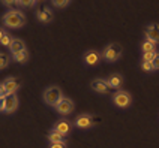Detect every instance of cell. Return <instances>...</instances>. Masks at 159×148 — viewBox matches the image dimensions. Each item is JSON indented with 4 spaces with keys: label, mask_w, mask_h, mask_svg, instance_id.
<instances>
[{
    "label": "cell",
    "mask_w": 159,
    "mask_h": 148,
    "mask_svg": "<svg viewBox=\"0 0 159 148\" xmlns=\"http://www.w3.org/2000/svg\"><path fill=\"white\" fill-rule=\"evenodd\" d=\"M2 23L9 28H21L26 24V17H24V14L21 11L11 9L2 17Z\"/></svg>",
    "instance_id": "cell-1"
},
{
    "label": "cell",
    "mask_w": 159,
    "mask_h": 148,
    "mask_svg": "<svg viewBox=\"0 0 159 148\" xmlns=\"http://www.w3.org/2000/svg\"><path fill=\"white\" fill-rule=\"evenodd\" d=\"M42 97H44V102L48 105V106L56 108L57 105L60 103V100H62L65 96H63L62 88L59 87V85H50V87L45 88Z\"/></svg>",
    "instance_id": "cell-2"
},
{
    "label": "cell",
    "mask_w": 159,
    "mask_h": 148,
    "mask_svg": "<svg viewBox=\"0 0 159 148\" xmlns=\"http://www.w3.org/2000/svg\"><path fill=\"white\" fill-rule=\"evenodd\" d=\"M102 57L107 61H117L122 57V46L119 44H116V42L107 45L104 48V51H102Z\"/></svg>",
    "instance_id": "cell-3"
},
{
    "label": "cell",
    "mask_w": 159,
    "mask_h": 148,
    "mask_svg": "<svg viewBox=\"0 0 159 148\" xmlns=\"http://www.w3.org/2000/svg\"><path fill=\"white\" fill-rule=\"evenodd\" d=\"M131 102H132V97L125 90H117L113 94V103L119 108H128L131 105Z\"/></svg>",
    "instance_id": "cell-4"
},
{
    "label": "cell",
    "mask_w": 159,
    "mask_h": 148,
    "mask_svg": "<svg viewBox=\"0 0 159 148\" xmlns=\"http://www.w3.org/2000/svg\"><path fill=\"white\" fill-rule=\"evenodd\" d=\"M95 117L93 115H90V114H81L78 115L77 118H75V121H74V126L75 127H78V129H90L93 124H95Z\"/></svg>",
    "instance_id": "cell-5"
},
{
    "label": "cell",
    "mask_w": 159,
    "mask_h": 148,
    "mask_svg": "<svg viewBox=\"0 0 159 148\" xmlns=\"http://www.w3.org/2000/svg\"><path fill=\"white\" fill-rule=\"evenodd\" d=\"M74 108H75V105H74V100L69 99V97H63L62 100H60V103L56 106V109H57V112L60 114V115H69V114L74 112Z\"/></svg>",
    "instance_id": "cell-6"
},
{
    "label": "cell",
    "mask_w": 159,
    "mask_h": 148,
    "mask_svg": "<svg viewBox=\"0 0 159 148\" xmlns=\"http://www.w3.org/2000/svg\"><path fill=\"white\" fill-rule=\"evenodd\" d=\"M17 109H18L17 93H14V94H6V97H5V106H3V114H14Z\"/></svg>",
    "instance_id": "cell-7"
},
{
    "label": "cell",
    "mask_w": 159,
    "mask_h": 148,
    "mask_svg": "<svg viewBox=\"0 0 159 148\" xmlns=\"http://www.w3.org/2000/svg\"><path fill=\"white\" fill-rule=\"evenodd\" d=\"M36 17H38V20H39L41 23H51L54 15H53V11L48 8V6L39 5L38 9H36Z\"/></svg>",
    "instance_id": "cell-8"
},
{
    "label": "cell",
    "mask_w": 159,
    "mask_h": 148,
    "mask_svg": "<svg viewBox=\"0 0 159 148\" xmlns=\"http://www.w3.org/2000/svg\"><path fill=\"white\" fill-rule=\"evenodd\" d=\"M90 87L93 88L96 93H99V94H107V93H110V90H111V85L108 84V81H107V79H102V78L93 79L92 84H90Z\"/></svg>",
    "instance_id": "cell-9"
},
{
    "label": "cell",
    "mask_w": 159,
    "mask_h": 148,
    "mask_svg": "<svg viewBox=\"0 0 159 148\" xmlns=\"http://www.w3.org/2000/svg\"><path fill=\"white\" fill-rule=\"evenodd\" d=\"M102 59H104L102 57V52L95 51V50H89L84 54V57H83V60H84V63L87 66H96V64H99V61L102 60Z\"/></svg>",
    "instance_id": "cell-10"
},
{
    "label": "cell",
    "mask_w": 159,
    "mask_h": 148,
    "mask_svg": "<svg viewBox=\"0 0 159 148\" xmlns=\"http://www.w3.org/2000/svg\"><path fill=\"white\" fill-rule=\"evenodd\" d=\"M3 85L6 88L8 94H14L18 91V88L21 87V79L17 78V76H9L3 81Z\"/></svg>",
    "instance_id": "cell-11"
},
{
    "label": "cell",
    "mask_w": 159,
    "mask_h": 148,
    "mask_svg": "<svg viewBox=\"0 0 159 148\" xmlns=\"http://www.w3.org/2000/svg\"><path fill=\"white\" fill-rule=\"evenodd\" d=\"M144 33H146V37L149 41L159 44V24H149L144 28Z\"/></svg>",
    "instance_id": "cell-12"
},
{
    "label": "cell",
    "mask_w": 159,
    "mask_h": 148,
    "mask_svg": "<svg viewBox=\"0 0 159 148\" xmlns=\"http://www.w3.org/2000/svg\"><path fill=\"white\" fill-rule=\"evenodd\" d=\"M71 127H72V123L71 121H68V120H59V121L54 124V130H57V132H60L62 135H68L69 132H71Z\"/></svg>",
    "instance_id": "cell-13"
},
{
    "label": "cell",
    "mask_w": 159,
    "mask_h": 148,
    "mask_svg": "<svg viewBox=\"0 0 159 148\" xmlns=\"http://www.w3.org/2000/svg\"><path fill=\"white\" fill-rule=\"evenodd\" d=\"M24 50H27L26 42H24L23 39H20V37H14L12 44L9 46V51L12 52V55H14V54H18V52H21V51H24Z\"/></svg>",
    "instance_id": "cell-14"
},
{
    "label": "cell",
    "mask_w": 159,
    "mask_h": 148,
    "mask_svg": "<svg viewBox=\"0 0 159 148\" xmlns=\"http://www.w3.org/2000/svg\"><path fill=\"white\" fill-rule=\"evenodd\" d=\"M47 139H48V142H50V144L63 142V141H65V135H62L60 132H57V130H54V129H51V130L48 132V135H47Z\"/></svg>",
    "instance_id": "cell-15"
},
{
    "label": "cell",
    "mask_w": 159,
    "mask_h": 148,
    "mask_svg": "<svg viewBox=\"0 0 159 148\" xmlns=\"http://www.w3.org/2000/svg\"><path fill=\"white\" fill-rule=\"evenodd\" d=\"M107 81H108V84L111 85V88H119L122 84H123V78H122L120 73H113V75H110Z\"/></svg>",
    "instance_id": "cell-16"
},
{
    "label": "cell",
    "mask_w": 159,
    "mask_h": 148,
    "mask_svg": "<svg viewBox=\"0 0 159 148\" xmlns=\"http://www.w3.org/2000/svg\"><path fill=\"white\" fill-rule=\"evenodd\" d=\"M12 60L17 61V63H26V61L29 60V52H27V50L18 52V54H14V55H12Z\"/></svg>",
    "instance_id": "cell-17"
},
{
    "label": "cell",
    "mask_w": 159,
    "mask_h": 148,
    "mask_svg": "<svg viewBox=\"0 0 159 148\" xmlns=\"http://www.w3.org/2000/svg\"><path fill=\"white\" fill-rule=\"evenodd\" d=\"M141 50H143V52H153V51H156V44L149 41V39H146L141 45Z\"/></svg>",
    "instance_id": "cell-18"
},
{
    "label": "cell",
    "mask_w": 159,
    "mask_h": 148,
    "mask_svg": "<svg viewBox=\"0 0 159 148\" xmlns=\"http://www.w3.org/2000/svg\"><path fill=\"white\" fill-rule=\"evenodd\" d=\"M11 61V55L6 52H0V69H5Z\"/></svg>",
    "instance_id": "cell-19"
},
{
    "label": "cell",
    "mask_w": 159,
    "mask_h": 148,
    "mask_svg": "<svg viewBox=\"0 0 159 148\" xmlns=\"http://www.w3.org/2000/svg\"><path fill=\"white\" fill-rule=\"evenodd\" d=\"M12 41H14V37H12V36L6 32V33H5V36L2 37V41H0V45H2V46H8V48H9V46H11V44H12Z\"/></svg>",
    "instance_id": "cell-20"
},
{
    "label": "cell",
    "mask_w": 159,
    "mask_h": 148,
    "mask_svg": "<svg viewBox=\"0 0 159 148\" xmlns=\"http://www.w3.org/2000/svg\"><path fill=\"white\" fill-rule=\"evenodd\" d=\"M156 54H158V51L143 52V61H146V63H152V61H153V59L156 57Z\"/></svg>",
    "instance_id": "cell-21"
},
{
    "label": "cell",
    "mask_w": 159,
    "mask_h": 148,
    "mask_svg": "<svg viewBox=\"0 0 159 148\" xmlns=\"http://www.w3.org/2000/svg\"><path fill=\"white\" fill-rule=\"evenodd\" d=\"M36 3V0H17L18 6H24V8H30Z\"/></svg>",
    "instance_id": "cell-22"
},
{
    "label": "cell",
    "mask_w": 159,
    "mask_h": 148,
    "mask_svg": "<svg viewBox=\"0 0 159 148\" xmlns=\"http://www.w3.org/2000/svg\"><path fill=\"white\" fill-rule=\"evenodd\" d=\"M71 3V0H53V5L57 6V8H65Z\"/></svg>",
    "instance_id": "cell-23"
},
{
    "label": "cell",
    "mask_w": 159,
    "mask_h": 148,
    "mask_svg": "<svg viewBox=\"0 0 159 148\" xmlns=\"http://www.w3.org/2000/svg\"><path fill=\"white\" fill-rule=\"evenodd\" d=\"M141 69L144 70V72H152V70H155L153 69V64H152V63H146V61L141 63Z\"/></svg>",
    "instance_id": "cell-24"
},
{
    "label": "cell",
    "mask_w": 159,
    "mask_h": 148,
    "mask_svg": "<svg viewBox=\"0 0 159 148\" xmlns=\"http://www.w3.org/2000/svg\"><path fill=\"white\" fill-rule=\"evenodd\" d=\"M48 148H68V144H66V141H63V142H56V144H50Z\"/></svg>",
    "instance_id": "cell-25"
},
{
    "label": "cell",
    "mask_w": 159,
    "mask_h": 148,
    "mask_svg": "<svg viewBox=\"0 0 159 148\" xmlns=\"http://www.w3.org/2000/svg\"><path fill=\"white\" fill-rule=\"evenodd\" d=\"M8 94V91H6V88L3 85V82H0V99H5Z\"/></svg>",
    "instance_id": "cell-26"
},
{
    "label": "cell",
    "mask_w": 159,
    "mask_h": 148,
    "mask_svg": "<svg viewBox=\"0 0 159 148\" xmlns=\"http://www.w3.org/2000/svg\"><path fill=\"white\" fill-rule=\"evenodd\" d=\"M152 64H153V69H155V70H159V52L156 54V57L153 59Z\"/></svg>",
    "instance_id": "cell-27"
},
{
    "label": "cell",
    "mask_w": 159,
    "mask_h": 148,
    "mask_svg": "<svg viewBox=\"0 0 159 148\" xmlns=\"http://www.w3.org/2000/svg\"><path fill=\"white\" fill-rule=\"evenodd\" d=\"M2 3L8 8H12L14 5H17V0H2Z\"/></svg>",
    "instance_id": "cell-28"
},
{
    "label": "cell",
    "mask_w": 159,
    "mask_h": 148,
    "mask_svg": "<svg viewBox=\"0 0 159 148\" xmlns=\"http://www.w3.org/2000/svg\"><path fill=\"white\" fill-rule=\"evenodd\" d=\"M3 106H5V99H0V112H3Z\"/></svg>",
    "instance_id": "cell-29"
},
{
    "label": "cell",
    "mask_w": 159,
    "mask_h": 148,
    "mask_svg": "<svg viewBox=\"0 0 159 148\" xmlns=\"http://www.w3.org/2000/svg\"><path fill=\"white\" fill-rule=\"evenodd\" d=\"M5 33H6V32H5V30H3V28H0V41H2V37H3V36H5Z\"/></svg>",
    "instance_id": "cell-30"
},
{
    "label": "cell",
    "mask_w": 159,
    "mask_h": 148,
    "mask_svg": "<svg viewBox=\"0 0 159 148\" xmlns=\"http://www.w3.org/2000/svg\"><path fill=\"white\" fill-rule=\"evenodd\" d=\"M36 2H42V0H36Z\"/></svg>",
    "instance_id": "cell-31"
}]
</instances>
